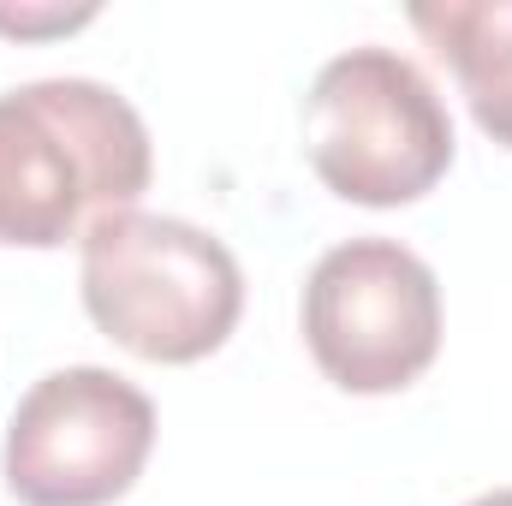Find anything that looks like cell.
Here are the masks:
<instances>
[{
    "label": "cell",
    "mask_w": 512,
    "mask_h": 506,
    "mask_svg": "<svg viewBox=\"0 0 512 506\" xmlns=\"http://www.w3.org/2000/svg\"><path fill=\"white\" fill-rule=\"evenodd\" d=\"M155 149L120 90L42 78L0 96V245L54 251L149 191Z\"/></svg>",
    "instance_id": "cell-1"
},
{
    "label": "cell",
    "mask_w": 512,
    "mask_h": 506,
    "mask_svg": "<svg viewBox=\"0 0 512 506\" xmlns=\"http://www.w3.org/2000/svg\"><path fill=\"white\" fill-rule=\"evenodd\" d=\"M78 245L90 322L143 364H197L221 352L245 316V274L233 251L179 215L120 209Z\"/></svg>",
    "instance_id": "cell-2"
},
{
    "label": "cell",
    "mask_w": 512,
    "mask_h": 506,
    "mask_svg": "<svg viewBox=\"0 0 512 506\" xmlns=\"http://www.w3.org/2000/svg\"><path fill=\"white\" fill-rule=\"evenodd\" d=\"M304 155L334 197L399 209L429 197L453 167V120L405 54L346 48L304 96Z\"/></svg>",
    "instance_id": "cell-3"
},
{
    "label": "cell",
    "mask_w": 512,
    "mask_h": 506,
    "mask_svg": "<svg viewBox=\"0 0 512 506\" xmlns=\"http://www.w3.org/2000/svg\"><path fill=\"white\" fill-rule=\"evenodd\" d=\"M304 340L346 393H399L441 352L435 268L393 239H346L310 268Z\"/></svg>",
    "instance_id": "cell-4"
},
{
    "label": "cell",
    "mask_w": 512,
    "mask_h": 506,
    "mask_svg": "<svg viewBox=\"0 0 512 506\" xmlns=\"http://www.w3.org/2000/svg\"><path fill=\"white\" fill-rule=\"evenodd\" d=\"M155 447V405L114 370L42 376L6 423V489L18 506H114Z\"/></svg>",
    "instance_id": "cell-5"
},
{
    "label": "cell",
    "mask_w": 512,
    "mask_h": 506,
    "mask_svg": "<svg viewBox=\"0 0 512 506\" xmlns=\"http://www.w3.org/2000/svg\"><path fill=\"white\" fill-rule=\"evenodd\" d=\"M411 24L453 66L471 120L512 149V0H435L411 6Z\"/></svg>",
    "instance_id": "cell-6"
},
{
    "label": "cell",
    "mask_w": 512,
    "mask_h": 506,
    "mask_svg": "<svg viewBox=\"0 0 512 506\" xmlns=\"http://www.w3.org/2000/svg\"><path fill=\"white\" fill-rule=\"evenodd\" d=\"M84 18H90V12H18V18L0 12V30H18V36H24V30H72V24H84Z\"/></svg>",
    "instance_id": "cell-7"
},
{
    "label": "cell",
    "mask_w": 512,
    "mask_h": 506,
    "mask_svg": "<svg viewBox=\"0 0 512 506\" xmlns=\"http://www.w3.org/2000/svg\"><path fill=\"white\" fill-rule=\"evenodd\" d=\"M471 506H512V489H495V495H477Z\"/></svg>",
    "instance_id": "cell-8"
}]
</instances>
